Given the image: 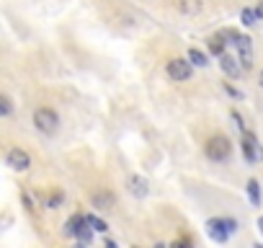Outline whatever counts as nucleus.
Instances as JSON below:
<instances>
[{
  "instance_id": "obj_1",
  "label": "nucleus",
  "mask_w": 263,
  "mask_h": 248,
  "mask_svg": "<svg viewBox=\"0 0 263 248\" xmlns=\"http://www.w3.org/2000/svg\"><path fill=\"white\" fill-rule=\"evenodd\" d=\"M230 153H232V145H230V140H227L224 135H212V137L204 143V155H206L209 161H214V163L227 161Z\"/></svg>"
},
{
  "instance_id": "obj_2",
  "label": "nucleus",
  "mask_w": 263,
  "mask_h": 248,
  "mask_svg": "<svg viewBox=\"0 0 263 248\" xmlns=\"http://www.w3.org/2000/svg\"><path fill=\"white\" fill-rule=\"evenodd\" d=\"M34 127H36L42 135H54L57 127H60L57 111H52L49 106H39V109L34 111Z\"/></svg>"
},
{
  "instance_id": "obj_3",
  "label": "nucleus",
  "mask_w": 263,
  "mask_h": 248,
  "mask_svg": "<svg viewBox=\"0 0 263 248\" xmlns=\"http://www.w3.org/2000/svg\"><path fill=\"white\" fill-rule=\"evenodd\" d=\"M165 73H168L171 80H189V78H191V60H186V57H173V60H168Z\"/></svg>"
},
{
  "instance_id": "obj_4",
  "label": "nucleus",
  "mask_w": 263,
  "mask_h": 248,
  "mask_svg": "<svg viewBox=\"0 0 263 248\" xmlns=\"http://www.w3.org/2000/svg\"><path fill=\"white\" fill-rule=\"evenodd\" d=\"M206 227H209L212 238L222 243V240H227L230 233L235 230V220H227V217H212V220L206 222Z\"/></svg>"
},
{
  "instance_id": "obj_5",
  "label": "nucleus",
  "mask_w": 263,
  "mask_h": 248,
  "mask_svg": "<svg viewBox=\"0 0 263 248\" xmlns=\"http://www.w3.org/2000/svg\"><path fill=\"white\" fill-rule=\"evenodd\" d=\"M242 155L248 158V163L263 161V148H260V143L255 140L253 132H242Z\"/></svg>"
},
{
  "instance_id": "obj_6",
  "label": "nucleus",
  "mask_w": 263,
  "mask_h": 248,
  "mask_svg": "<svg viewBox=\"0 0 263 248\" xmlns=\"http://www.w3.org/2000/svg\"><path fill=\"white\" fill-rule=\"evenodd\" d=\"M235 47H237V52H240V65L250 70V67H253V39H250V37L237 34Z\"/></svg>"
},
{
  "instance_id": "obj_7",
  "label": "nucleus",
  "mask_w": 263,
  "mask_h": 248,
  "mask_svg": "<svg viewBox=\"0 0 263 248\" xmlns=\"http://www.w3.org/2000/svg\"><path fill=\"white\" fill-rule=\"evenodd\" d=\"M6 163H8L13 171H29V166H31V155H29L26 150H21V148H11Z\"/></svg>"
},
{
  "instance_id": "obj_8",
  "label": "nucleus",
  "mask_w": 263,
  "mask_h": 248,
  "mask_svg": "<svg viewBox=\"0 0 263 248\" xmlns=\"http://www.w3.org/2000/svg\"><path fill=\"white\" fill-rule=\"evenodd\" d=\"M173 6H176L181 13H186V16H199V13L204 11L201 0H173Z\"/></svg>"
},
{
  "instance_id": "obj_9",
  "label": "nucleus",
  "mask_w": 263,
  "mask_h": 248,
  "mask_svg": "<svg viewBox=\"0 0 263 248\" xmlns=\"http://www.w3.org/2000/svg\"><path fill=\"white\" fill-rule=\"evenodd\" d=\"M219 67H222V73L227 75V78H240V65L230 57V55H219Z\"/></svg>"
},
{
  "instance_id": "obj_10",
  "label": "nucleus",
  "mask_w": 263,
  "mask_h": 248,
  "mask_svg": "<svg viewBox=\"0 0 263 248\" xmlns=\"http://www.w3.org/2000/svg\"><path fill=\"white\" fill-rule=\"evenodd\" d=\"M90 202H93V207H98V209H111L116 199H114V194H111V191H96Z\"/></svg>"
},
{
  "instance_id": "obj_11",
  "label": "nucleus",
  "mask_w": 263,
  "mask_h": 248,
  "mask_svg": "<svg viewBox=\"0 0 263 248\" xmlns=\"http://www.w3.org/2000/svg\"><path fill=\"white\" fill-rule=\"evenodd\" d=\"M129 191L135 197H145L147 194V181L142 176H129Z\"/></svg>"
},
{
  "instance_id": "obj_12",
  "label": "nucleus",
  "mask_w": 263,
  "mask_h": 248,
  "mask_svg": "<svg viewBox=\"0 0 263 248\" xmlns=\"http://www.w3.org/2000/svg\"><path fill=\"white\" fill-rule=\"evenodd\" d=\"M189 60H191L194 65H199V67H206V65H209V57H206L201 49H189Z\"/></svg>"
},
{
  "instance_id": "obj_13",
  "label": "nucleus",
  "mask_w": 263,
  "mask_h": 248,
  "mask_svg": "<svg viewBox=\"0 0 263 248\" xmlns=\"http://www.w3.org/2000/svg\"><path fill=\"white\" fill-rule=\"evenodd\" d=\"M248 194H250V202L258 207V204H260V194H258V181H255V179L248 181Z\"/></svg>"
},
{
  "instance_id": "obj_14",
  "label": "nucleus",
  "mask_w": 263,
  "mask_h": 248,
  "mask_svg": "<svg viewBox=\"0 0 263 248\" xmlns=\"http://www.w3.org/2000/svg\"><path fill=\"white\" fill-rule=\"evenodd\" d=\"M88 217V225L96 230V233H106V222L103 220H98V217H93V215H85Z\"/></svg>"
},
{
  "instance_id": "obj_15",
  "label": "nucleus",
  "mask_w": 263,
  "mask_h": 248,
  "mask_svg": "<svg viewBox=\"0 0 263 248\" xmlns=\"http://www.w3.org/2000/svg\"><path fill=\"white\" fill-rule=\"evenodd\" d=\"M255 16H258V11H253V8H245V11L240 13V19H242V24H245V26L255 24Z\"/></svg>"
},
{
  "instance_id": "obj_16",
  "label": "nucleus",
  "mask_w": 263,
  "mask_h": 248,
  "mask_svg": "<svg viewBox=\"0 0 263 248\" xmlns=\"http://www.w3.org/2000/svg\"><path fill=\"white\" fill-rule=\"evenodd\" d=\"M209 49H212L214 55H224V47H222V42H219V37H214V39L209 42Z\"/></svg>"
},
{
  "instance_id": "obj_17",
  "label": "nucleus",
  "mask_w": 263,
  "mask_h": 248,
  "mask_svg": "<svg viewBox=\"0 0 263 248\" xmlns=\"http://www.w3.org/2000/svg\"><path fill=\"white\" fill-rule=\"evenodd\" d=\"M0 103H3V116H8V114L13 111V101H11V96H3V98H0Z\"/></svg>"
},
{
  "instance_id": "obj_18",
  "label": "nucleus",
  "mask_w": 263,
  "mask_h": 248,
  "mask_svg": "<svg viewBox=\"0 0 263 248\" xmlns=\"http://www.w3.org/2000/svg\"><path fill=\"white\" fill-rule=\"evenodd\" d=\"M232 119H235V124L240 127V132H248V130H245V121H242V116H240L237 111H232Z\"/></svg>"
},
{
  "instance_id": "obj_19",
  "label": "nucleus",
  "mask_w": 263,
  "mask_h": 248,
  "mask_svg": "<svg viewBox=\"0 0 263 248\" xmlns=\"http://www.w3.org/2000/svg\"><path fill=\"white\" fill-rule=\"evenodd\" d=\"M224 91H227L230 96H235V98H240V91H235V88H232L230 83H224Z\"/></svg>"
},
{
  "instance_id": "obj_20",
  "label": "nucleus",
  "mask_w": 263,
  "mask_h": 248,
  "mask_svg": "<svg viewBox=\"0 0 263 248\" xmlns=\"http://www.w3.org/2000/svg\"><path fill=\"white\" fill-rule=\"evenodd\" d=\"M60 202H62V197H60V194H52V199H49V207L54 209V207H57Z\"/></svg>"
},
{
  "instance_id": "obj_21",
  "label": "nucleus",
  "mask_w": 263,
  "mask_h": 248,
  "mask_svg": "<svg viewBox=\"0 0 263 248\" xmlns=\"http://www.w3.org/2000/svg\"><path fill=\"white\" fill-rule=\"evenodd\" d=\"M255 11H258V19H263V0L258 3V8H255Z\"/></svg>"
},
{
  "instance_id": "obj_22",
  "label": "nucleus",
  "mask_w": 263,
  "mask_h": 248,
  "mask_svg": "<svg viewBox=\"0 0 263 248\" xmlns=\"http://www.w3.org/2000/svg\"><path fill=\"white\" fill-rule=\"evenodd\" d=\"M258 85L263 88V70H260V75H258Z\"/></svg>"
}]
</instances>
